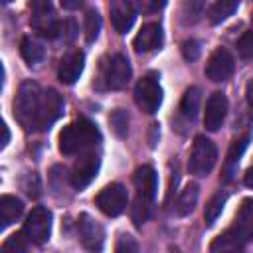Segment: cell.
<instances>
[{
    "instance_id": "60d3db41",
    "label": "cell",
    "mask_w": 253,
    "mask_h": 253,
    "mask_svg": "<svg viewBox=\"0 0 253 253\" xmlns=\"http://www.w3.org/2000/svg\"><path fill=\"white\" fill-rule=\"evenodd\" d=\"M2 132H4V138H2V146H6V144H8V140H10V132H8V126H6V125H2Z\"/></svg>"
},
{
    "instance_id": "3957f363",
    "label": "cell",
    "mask_w": 253,
    "mask_h": 253,
    "mask_svg": "<svg viewBox=\"0 0 253 253\" xmlns=\"http://www.w3.org/2000/svg\"><path fill=\"white\" fill-rule=\"evenodd\" d=\"M217 160V148L215 144L206 138V136H198L194 140L192 152H190V160H188V168L194 176H208L213 168Z\"/></svg>"
},
{
    "instance_id": "8fae6325",
    "label": "cell",
    "mask_w": 253,
    "mask_h": 253,
    "mask_svg": "<svg viewBox=\"0 0 253 253\" xmlns=\"http://www.w3.org/2000/svg\"><path fill=\"white\" fill-rule=\"evenodd\" d=\"M61 113H63V99H61V95L55 89H47L43 93L40 115H38V121H36L34 130H45V128H49L61 117Z\"/></svg>"
},
{
    "instance_id": "2e32d148",
    "label": "cell",
    "mask_w": 253,
    "mask_h": 253,
    "mask_svg": "<svg viewBox=\"0 0 253 253\" xmlns=\"http://www.w3.org/2000/svg\"><path fill=\"white\" fill-rule=\"evenodd\" d=\"M132 182H134V188H136V196L142 198V200H148V202H154L156 198V190H158V178H156V172L152 166H138L134 170V176H132Z\"/></svg>"
},
{
    "instance_id": "f1b7e54d",
    "label": "cell",
    "mask_w": 253,
    "mask_h": 253,
    "mask_svg": "<svg viewBox=\"0 0 253 253\" xmlns=\"http://www.w3.org/2000/svg\"><path fill=\"white\" fill-rule=\"evenodd\" d=\"M101 32V16L97 10H87L85 12V38L87 42H95Z\"/></svg>"
},
{
    "instance_id": "e575fe53",
    "label": "cell",
    "mask_w": 253,
    "mask_h": 253,
    "mask_svg": "<svg viewBox=\"0 0 253 253\" xmlns=\"http://www.w3.org/2000/svg\"><path fill=\"white\" fill-rule=\"evenodd\" d=\"M200 51H202V47H200V42H196V40H186L182 43V55L186 61H196L200 57Z\"/></svg>"
},
{
    "instance_id": "8d00e7d4",
    "label": "cell",
    "mask_w": 253,
    "mask_h": 253,
    "mask_svg": "<svg viewBox=\"0 0 253 253\" xmlns=\"http://www.w3.org/2000/svg\"><path fill=\"white\" fill-rule=\"evenodd\" d=\"M61 6H63L65 10H75V8H81L83 2H81V0H61Z\"/></svg>"
},
{
    "instance_id": "52a82bcc",
    "label": "cell",
    "mask_w": 253,
    "mask_h": 253,
    "mask_svg": "<svg viewBox=\"0 0 253 253\" xmlns=\"http://www.w3.org/2000/svg\"><path fill=\"white\" fill-rule=\"evenodd\" d=\"M22 233L28 237V241L32 243H45L49 239V233H51V213L47 208H34L26 221H24V227H22Z\"/></svg>"
},
{
    "instance_id": "f35d334b",
    "label": "cell",
    "mask_w": 253,
    "mask_h": 253,
    "mask_svg": "<svg viewBox=\"0 0 253 253\" xmlns=\"http://www.w3.org/2000/svg\"><path fill=\"white\" fill-rule=\"evenodd\" d=\"M140 6L146 8V10H160V8H164V2H144Z\"/></svg>"
},
{
    "instance_id": "74e56055",
    "label": "cell",
    "mask_w": 253,
    "mask_h": 253,
    "mask_svg": "<svg viewBox=\"0 0 253 253\" xmlns=\"http://www.w3.org/2000/svg\"><path fill=\"white\" fill-rule=\"evenodd\" d=\"M243 182H245V186H249V188H253V164L247 168V172H245V178H243Z\"/></svg>"
},
{
    "instance_id": "603a6c76",
    "label": "cell",
    "mask_w": 253,
    "mask_h": 253,
    "mask_svg": "<svg viewBox=\"0 0 253 253\" xmlns=\"http://www.w3.org/2000/svg\"><path fill=\"white\" fill-rule=\"evenodd\" d=\"M200 89L198 87H188L184 91V97L180 101V113L186 121H194L196 115H198V109H200Z\"/></svg>"
},
{
    "instance_id": "5bb4252c",
    "label": "cell",
    "mask_w": 253,
    "mask_h": 253,
    "mask_svg": "<svg viewBox=\"0 0 253 253\" xmlns=\"http://www.w3.org/2000/svg\"><path fill=\"white\" fill-rule=\"evenodd\" d=\"M109 12H111V22L115 26V30L119 34H126L136 18V8L132 2L126 0H113L109 4Z\"/></svg>"
},
{
    "instance_id": "cb8c5ba5",
    "label": "cell",
    "mask_w": 253,
    "mask_h": 253,
    "mask_svg": "<svg viewBox=\"0 0 253 253\" xmlns=\"http://www.w3.org/2000/svg\"><path fill=\"white\" fill-rule=\"evenodd\" d=\"M239 8L237 0H217L208 8V18L211 24H221L223 20H227L235 10Z\"/></svg>"
},
{
    "instance_id": "9a60e30c",
    "label": "cell",
    "mask_w": 253,
    "mask_h": 253,
    "mask_svg": "<svg viewBox=\"0 0 253 253\" xmlns=\"http://www.w3.org/2000/svg\"><path fill=\"white\" fill-rule=\"evenodd\" d=\"M83 67H85V55L83 51L79 49H73L69 53H65L59 61V69H57V77L61 83L65 85H71L79 79V75L83 73Z\"/></svg>"
},
{
    "instance_id": "ba28073f",
    "label": "cell",
    "mask_w": 253,
    "mask_h": 253,
    "mask_svg": "<svg viewBox=\"0 0 253 253\" xmlns=\"http://www.w3.org/2000/svg\"><path fill=\"white\" fill-rule=\"evenodd\" d=\"M126 200H128V196H126V188H125L123 184L115 182V184L105 186V188L97 194L95 204H97V208H99L105 215H109V217H117V215H121V213L125 211V208H126Z\"/></svg>"
},
{
    "instance_id": "ac0fdd59",
    "label": "cell",
    "mask_w": 253,
    "mask_h": 253,
    "mask_svg": "<svg viewBox=\"0 0 253 253\" xmlns=\"http://www.w3.org/2000/svg\"><path fill=\"white\" fill-rule=\"evenodd\" d=\"M245 245L253 239V198H247L243 200L237 215H235V221L233 225L229 227Z\"/></svg>"
},
{
    "instance_id": "d6a6232c",
    "label": "cell",
    "mask_w": 253,
    "mask_h": 253,
    "mask_svg": "<svg viewBox=\"0 0 253 253\" xmlns=\"http://www.w3.org/2000/svg\"><path fill=\"white\" fill-rule=\"evenodd\" d=\"M115 253H140V251H138V243L132 235L121 233L115 243Z\"/></svg>"
},
{
    "instance_id": "836d02e7",
    "label": "cell",
    "mask_w": 253,
    "mask_h": 253,
    "mask_svg": "<svg viewBox=\"0 0 253 253\" xmlns=\"http://www.w3.org/2000/svg\"><path fill=\"white\" fill-rule=\"evenodd\" d=\"M59 38L63 42H67V43L77 38V24H75V20L67 18V20L59 22Z\"/></svg>"
},
{
    "instance_id": "7bdbcfd3",
    "label": "cell",
    "mask_w": 253,
    "mask_h": 253,
    "mask_svg": "<svg viewBox=\"0 0 253 253\" xmlns=\"http://www.w3.org/2000/svg\"><path fill=\"white\" fill-rule=\"evenodd\" d=\"M251 20H253V14H251Z\"/></svg>"
},
{
    "instance_id": "e0dca14e",
    "label": "cell",
    "mask_w": 253,
    "mask_h": 253,
    "mask_svg": "<svg viewBox=\"0 0 253 253\" xmlns=\"http://www.w3.org/2000/svg\"><path fill=\"white\" fill-rule=\"evenodd\" d=\"M162 42H164L162 26L158 22H148L138 30L132 45L136 51H152V49H158Z\"/></svg>"
},
{
    "instance_id": "7c38bea8",
    "label": "cell",
    "mask_w": 253,
    "mask_h": 253,
    "mask_svg": "<svg viewBox=\"0 0 253 253\" xmlns=\"http://www.w3.org/2000/svg\"><path fill=\"white\" fill-rule=\"evenodd\" d=\"M77 229H79V239L83 243L85 249L89 251H99L103 247V241H105V231L101 227L99 221H95L91 215L83 213L77 221Z\"/></svg>"
},
{
    "instance_id": "d4e9b609",
    "label": "cell",
    "mask_w": 253,
    "mask_h": 253,
    "mask_svg": "<svg viewBox=\"0 0 253 253\" xmlns=\"http://www.w3.org/2000/svg\"><path fill=\"white\" fill-rule=\"evenodd\" d=\"M196 202H198V186L190 184L180 192V196L174 204V210H176L178 215H188L196 208Z\"/></svg>"
},
{
    "instance_id": "5b68a950",
    "label": "cell",
    "mask_w": 253,
    "mask_h": 253,
    "mask_svg": "<svg viewBox=\"0 0 253 253\" xmlns=\"http://www.w3.org/2000/svg\"><path fill=\"white\" fill-rule=\"evenodd\" d=\"M134 101L148 115L158 111V107L162 103V87H160L156 73H148L142 79H138V83L134 87Z\"/></svg>"
},
{
    "instance_id": "ab89813d",
    "label": "cell",
    "mask_w": 253,
    "mask_h": 253,
    "mask_svg": "<svg viewBox=\"0 0 253 253\" xmlns=\"http://www.w3.org/2000/svg\"><path fill=\"white\" fill-rule=\"evenodd\" d=\"M245 95H247V103L253 107V79L247 83V89H245Z\"/></svg>"
},
{
    "instance_id": "b9f144b4",
    "label": "cell",
    "mask_w": 253,
    "mask_h": 253,
    "mask_svg": "<svg viewBox=\"0 0 253 253\" xmlns=\"http://www.w3.org/2000/svg\"><path fill=\"white\" fill-rule=\"evenodd\" d=\"M170 253H182V251H180V249H174V247H172V249H170Z\"/></svg>"
},
{
    "instance_id": "7a4b0ae2",
    "label": "cell",
    "mask_w": 253,
    "mask_h": 253,
    "mask_svg": "<svg viewBox=\"0 0 253 253\" xmlns=\"http://www.w3.org/2000/svg\"><path fill=\"white\" fill-rule=\"evenodd\" d=\"M42 99H43V93H42V89L36 81L28 79L20 85L18 95L14 99V117L18 119V123L22 126L34 130L38 115H40Z\"/></svg>"
},
{
    "instance_id": "484cf974",
    "label": "cell",
    "mask_w": 253,
    "mask_h": 253,
    "mask_svg": "<svg viewBox=\"0 0 253 253\" xmlns=\"http://www.w3.org/2000/svg\"><path fill=\"white\" fill-rule=\"evenodd\" d=\"M225 202H227V194H225L223 190L215 192V194L210 198V202L206 204V210H204V219H206L208 225H211V223L221 215Z\"/></svg>"
},
{
    "instance_id": "277c9868",
    "label": "cell",
    "mask_w": 253,
    "mask_h": 253,
    "mask_svg": "<svg viewBox=\"0 0 253 253\" xmlns=\"http://www.w3.org/2000/svg\"><path fill=\"white\" fill-rule=\"evenodd\" d=\"M32 28L42 36V38H57L59 36V20L55 18L53 6L47 0H36L32 2V18H30Z\"/></svg>"
},
{
    "instance_id": "4316f807",
    "label": "cell",
    "mask_w": 253,
    "mask_h": 253,
    "mask_svg": "<svg viewBox=\"0 0 253 253\" xmlns=\"http://www.w3.org/2000/svg\"><path fill=\"white\" fill-rule=\"evenodd\" d=\"M150 211H152V202L142 200V198L136 196V200H134V204H132V208H130V217H132L134 225L140 227V225L150 217Z\"/></svg>"
},
{
    "instance_id": "83f0119b",
    "label": "cell",
    "mask_w": 253,
    "mask_h": 253,
    "mask_svg": "<svg viewBox=\"0 0 253 253\" xmlns=\"http://www.w3.org/2000/svg\"><path fill=\"white\" fill-rule=\"evenodd\" d=\"M204 10H206V4L200 2V0L184 2L182 12H180V14H182V22H184V24H194V22H198L200 16L204 14Z\"/></svg>"
},
{
    "instance_id": "8992f818",
    "label": "cell",
    "mask_w": 253,
    "mask_h": 253,
    "mask_svg": "<svg viewBox=\"0 0 253 253\" xmlns=\"http://www.w3.org/2000/svg\"><path fill=\"white\" fill-rule=\"evenodd\" d=\"M130 75H132V69H130V61L126 59V55L115 53V55H111V59L103 65L101 79H103L105 89L117 91V89L126 87V83L130 81Z\"/></svg>"
},
{
    "instance_id": "4dcf8cb0",
    "label": "cell",
    "mask_w": 253,
    "mask_h": 253,
    "mask_svg": "<svg viewBox=\"0 0 253 253\" xmlns=\"http://www.w3.org/2000/svg\"><path fill=\"white\" fill-rule=\"evenodd\" d=\"M28 237L24 233H12L4 245H2V253H26L28 251Z\"/></svg>"
},
{
    "instance_id": "d6986e66",
    "label": "cell",
    "mask_w": 253,
    "mask_h": 253,
    "mask_svg": "<svg viewBox=\"0 0 253 253\" xmlns=\"http://www.w3.org/2000/svg\"><path fill=\"white\" fill-rule=\"evenodd\" d=\"M249 140H251V134H245V136L237 138V140L231 144V148L227 150V158H225V162H223V172H221V174H223V176H221L223 182H231V180L235 178L239 160H241V156H243V152H245Z\"/></svg>"
},
{
    "instance_id": "f546056e",
    "label": "cell",
    "mask_w": 253,
    "mask_h": 253,
    "mask_svg": "<svg viewBox=\"0 0 253 253\" xmlns=\"http://www.w3.org/2000/svg\"><path fill=\"white\" fill-rule=\"evenodd\" d=\"M109 123H111L117 136H126V132H128V113L125 109H115L109 115Z\"/></svg>"
},
{
    "instance_id": "44dd1931",
    "label": "cell",
    "mask_w": 253,
    "mask_h": 253,
    "mask_svg": "<svg viewBox=\"0 0 253 253\" xmlns=\"http://www.w3.org/2000/svg\"><path fill=\"white\" fill-rule=\"evenodd\" d=\"M22 211H24V204L16 196L4 194L0 198V221H2V225H10L12 221H16L22 215Z\"/></svg>"
},
{
    "instance_id": "4fadbf2b",
    "label": "cell",
    "mask_w": 253,
    "mask_h": 253,
    "mask_svg": "<svg viewBox=\"0 0 253 253\" xmlns=\"http://www.w3.org/2000/svg\"><path fill=\"white\" fill-rule=\"evenodd\" d=\"M227 115V99L223 93L215 91L208 97L206 101V111H204V126L208 130H217Z\"/></svg>"
},
{
    "instance_id": "d590c367",
    "label": "cell",
    "mask_w": 253,
    "mask_h": 253,
    "mask_svg": "<svg viewBox=\"0 0 253 253\" xmlns=\"http://www.w3.org/2000/svg\"><path fill=\"white\" fill-rule=\"evenodd\" d=\"M24 190L30 198H38L40 196V180L36 174H28L26 182H24Z\"/></svg>"
},
{
    "instance_id": "1f68e13d",
    "label": "cell",
    "mask_w": 253,
    "mask_h": 253,
    "mask_svg": "<svg viewBox=\"0 0 253 253\" xmlns=\"http://www.w3.org/2000/svg\"><path fill=\"white\" fill-rule=\"evenodd\" d=\"M237 53L243 59H251L253 57V30H247L241 34V38L237 40Z\"/></svg>"
},
{
    "instance_id": "7402d4cb",
    "label": "cell",
    "mask_w": 253,
    "mask_h": 253,
    "mask_svg": "<svg viewBox=\"0 0 253 253\" xmlns=\"http://www.w3.org/2000/svg\"><path fill=\"white\" fill-rule=\"evenodd\" d=\"M20 51H22V57L26 59L28 65H38L43 55H45V49H43V43L38 42L36 38H24L22 43H20Z\"/></svg>"
},
{
    "instance_id": "ffe728a7",
    "label": "cell",
    "mask_w": 253,
    "mask_h": 253,
    "mask_svg": "<svg viewBox=\"0 0 253 253\" xmlns=\"http://www.w3.org/2000/svg\"><path fill=\"white\" fill-rule=\"evenodd\" d=\"M243 249H245V243L231 229H225L223 233H219L210 245V253H243Z\"/></svg>"
},
{
    "instance_id": "30bf717a",
    "label": "cell",
    "mask_w": 253,
    "mask_h": 253,
    "mask_svg": "<svg viewBox=\"0 0 253 253\" xmlns=\"http://www.w3.org/2000/svg\"><path fill=\"white\" fill-rule=\"evenodd\" d=\"M233 69H235V59H233V55L229 53V49L217 47V49L210 55V59H208L204 71H206V77H208L210 81H213V83H223V81H227V79L233 75Z\"/></svg>"
},
{
    "instance_id": "9c48e42d",
    "label": "cell",
    "mask_w": 253,
    "mask_h": 253,
    "mask_svg": "<svg viewBox=\"0 0 253 253\" xmlns=\"http://www.w3.org/2000/svg\"><path fill=\"white\" fill-rule=\"evenodd\" d=\"M99 166H101V158H99V154L95 150H87V152L79 154V158L75 160L73 170L69 174L71 186L75 190H83L85 186H89L91 180L97 176Z\"/></svg>"
},
{
    "instance_id": "6da1fadb",
    "label": "cell",
    "mask_w": 253,
    "mask_h": 253,
    "mask_svg": "<svg viewBox=\"0 0 253 253\" xmlns=\"http://www.w3.org/2000/svg\"><path fill=\"white\" fill-rule=\"evenodd\" d=\"M99 142H101V132L87 119H77L67 126H63V130L59 132V150L67 156L93 150Z\"/></svg>"
}]
</instances>
